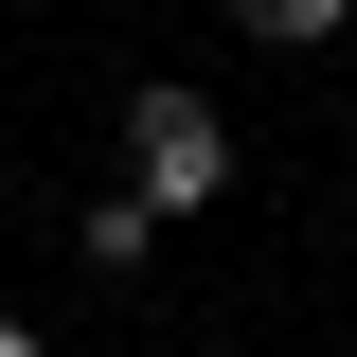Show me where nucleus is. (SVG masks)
<instances>
[{
    "instance_id": "1",
    "label": "nucleus",
    "mask_w": 357,
    "mask_h": 357,
    "mask_svg": "<svg viewBox=\"0 0 357 357\" xmlns=\"http://www.w3.org/2000/svg\"><path fill=\"white\" fill-rule=\"evenodd\" d=\"M126 197H143V215L232 197V126L197 107V89H126Z\"/></svg>"
},
{
    "instance_id": "2",
    "label": "nucleus",
    "mask_w": 357,
    "mask_h": 357,
    "mask_svg": "<svg viewBox=\"0 0 357 357\" xmlns=\"http://www.w3.org/2000/svg\"><path fill=\"white\" fill-rule=\"evenodd\" d=\"M232 18H250L268 54H321V36H340V18H357V0H232Z\"/></svg>"
},
{
    "instance_id": "3",
    "label": "nucleus",
    "mask_w": 357,
    "mask_h": 357,
    "mask_svg": "<svg viewBox=\"0 0 357 357\" xmlns=\"http://www.w3.org/2000/svg\"><path fill=\"white\" fill-rule=\"evenodd\" d=\"M143 232H161L143 197H89V215H72V250H89V268H143Z\"/></svg>"
},
{
    "instance_id": "4",
    "label": "nucleus",
    "mask_w": 357,
    "mask_h": 357,
    "mask_svg": "<svg viewBox=\"0 0 357 357\" xmlns=\"http://www.w3.org/2000/svg\"><path fill=\"white\" fill-rule=\"evenodd\" d=\"M0 357H54V340H36V321H0Z\"/></svg>"
}]
</instances>
